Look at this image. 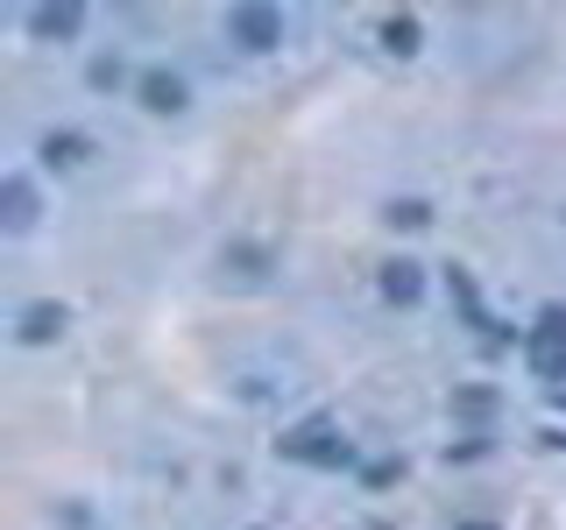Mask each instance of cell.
I'll list each match as a JSON object with an SVG mask.
<instances>
[{"mask_svg": "<svg viewBox=\"0 0 566 530\" xmlns=\"http://www.w3.org/2000/svg\"><path fill=\"white\" fill-rule=\"evenodd\" d=\"M29 29H35V35H50V43H71V35L85 29V8H78V0H50V8H35V14H29Z\"/></svg>", "mask_w": 566, "mask_h": 530, "instance_id": "6", "label": "cell"}, {"mask_svg": "<svg viewBox=\"0 0 566 530\" xmlns=\"http://www.w3.org/2000/svg\"><path fill=\"white\" fill-rule=\"evenodd\" d=\"M538 446H553V453H566V432H538Z\"/></svg>", "mask_w": 566, "mask_h": 530, "instance_id": "15", "label": "cell"}, {"mask_svg": "<svg viewBox=\"0 0 566 530\" xmlns=\"http://www.w3.org/2000/svg\"><path fill=\"white\" fill-rule=\"evenodd\" d=\"M85 156H93V135H78V128H50L43 135V163L50 170H78Z\"/></svg>", "mask_w": 566, "mask_h": 530, "instance_id": "9", "label": "cell"}, {"mask_svg": "<svg viewBox=\"0 0 566 530\" xmlns=\"http://www.w3.org/2000/svg\"><path fill=\"white\" fill-rule=\"evenodd\" d=\"M453 411H460V417H489L495 396H489V389H453Z\"/></svg>", "mask_w": 566, "mask_h": 530, "instance_id": "13", "label": "cell"}, {"mask_svg": "<svg viewBox=\"0 0 566 530\" xmlns=\"http://www.w3.org/2000/svg\"><path fill=\"white\" fill-rule=\"evenodd\" d=\"M382 50L389 57H418V14H382Z\"/></svg>", "mask_w": 566, "mask_h": 530, "instance_id": "11", "label": "cell"}, {"mask_svg": "<svg viewBox=\"0 0 566 530\" xmlns=\"http://www.w3.org/2000/svg\"><path fill=\"white\" fill-rule=\"evenodd\" d=\"M376 283H382L389 305H418V297H424V269H418V262H403V255H397V262H382V276H376Z\"/></svg>", "mask_w": 566, "mask_h": 530, "instance_id": "10", "label": "cell"}, {"mask_svg": "<svg viewBox=\"0 0 566 530\" xmlns=\"http://www.w3.org/2000/svg\"><path fill=\"white\" fill-rule=\"evenodd\" d=\"M276 453H283V459H305V467H347V459H354V446L333 432L326 417H312V424H297V432H283Z\"/></svg>", "mask_w": 566, "mask_h": 530, "instance_id": "1", "label": "cell"}, {"mask_svg": "<svg viewBox=\"0 0 566 530\" xmlns=\"http://www.w3.org/2000/svg\"><path fill=\"white\" fill-rule=\"evenodd\" d=\"M135 93H142V106H149V114H185V106H191V85L177 78V71H164V64H156V71H142V78H135Z\"/></svg>", "mask_w": 566, "mask_h": 530, "instance_id": "5", "label": "cell"}, {"mask_svg": "<svg viewBox=\"0 0 566 530\" xmlns=\"http://www.w3.org/2000/svg\"><path fill=\"white\" fill-rule=\"evenodd\" d=\"M220 276L227 283H262V276H270V247H255V241L220 247Z\"/></svg>", "mask_w": 566, "mask_h": 530, "instance_id": "8", "label": "cell"}, {"mask_svg": "<svg viewBox=\"0 0 566 530\" xmlns=\"http://www.w3.org/2000/svg\"><path fill=\"white\" fill-rule=\"evenodd\" d=\"M64 326H71V311H64V305H50V297H35V305L14 311V340H22V347H50V340H64Z\"/></svg>", "mask_w": 566, "mask_h": 530, "instance_id": "4", "label": "cell"}, {"mask_svg": "<svg viewBox=\"0 0 566 530\" xmlns=\"http://www.w3.org/2000/svg\"><path fill=\"white\" fill-rule=\"evenodd\" d=\"M453 530H495V523L489 517H468V523H453Z\"/></svg>", "mask_w": 566, "mask_h": 530, "instance_id": "16", "label": "cell"}, {"mask_svg": "<svg viewBox=\"0 0 566 530\" xmlns=\"http://www.w3.org/2000/svg\"><path fill=\"white\" fill-rule=\"evenodd\" d=\"M0 226H8V234H29L35 226V184L29 177H8V184H0Z\"/></svg>", "mask_w": 566, "mask_h": 530, "instance_id": "7", "label": "cell"}, {"mask_svg": "<svg viewBox=\"0 0 566 530\" xmlns=\"http://www.w3.org/2000/svg\"><path fill=\"white\" fill-rule=\"evenodd\" d=\"M227 43H241V50L262 57V50L283 43V14L276 8H234V14H227Z\"/></svg>", "mask_w": 566, "mask_h": 530, "instance_id": "3", "label": "cell"}, {"mask_svg": "<svg viewBox=\"0 0 566 530\" xmlns=\"http://www.w3.org/2000/svg\"><path fill=\"white\" fill-rule=\"evenodd\" d=\"M382 220H389V226H424V220H432V205H424V199H389Z\"/></svg>", "mask_w": 566, "mask_h": 530, "instance_id": "12", "label": "cell"}, {"mask_svg": "<svg viewBox=\"0 0 566 530\" xmlns=\"http://www.w3.org/2000/svg\"><path fill=\"white\" fill-rule=\"evenodd\" d=\"M531 375L538 382L566 375V305H545L538 326H531Z\"/></svg>", "mask_w": 566, "mask_h": 530, "instance_id": "2", "label": "cell"}, {"mask_svg": "<svg viewBox=\"0 0 566 530\" xmlns=\"http://www.w3.org/2000/svg\"><path fill=\"white\" fill-rule=\"evenodd\" d=\"M120 78H128V64H120V57H99V64H93V85H99V93H114Z\"/></svg>", "mask_w": 566, "mask_h": 530, "instance_id": "14", "label": "cell"}]
</instances>
